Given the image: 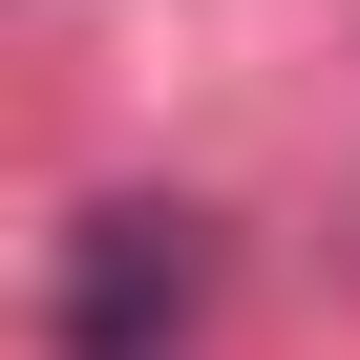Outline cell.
I'll return each mask as SVG.
<instances>
[{
    "label": "cell",
    "mask_w": 360,
    "mask_h": 360,
    "mask_svg": "<svg viewBox=\"0 0 360 360\" xmlns=\"http://www.w3.org/2000/svg\"><path fill=\"white\" fill-rule=\"evenodd\" d=\"M169 318H191V233H169V212H85V276H64V339H85V360H148Z\"/></svg>",
    "instance_id": "6da1fadb"
}]
</instances>
